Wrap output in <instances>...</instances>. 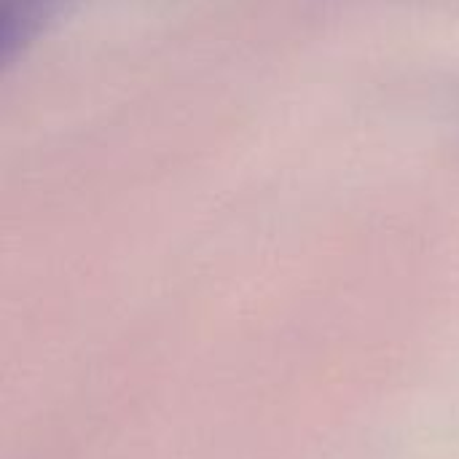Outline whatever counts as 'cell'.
<instances>
[{
  "label": "cell",
  "mask_w": 459,
  "mask_h": 459,
  "mask_svg": "<svg viewBox=\"0 0 459 459\" xmlns=\"http://www.w3.org/2000/svg\"><path fill=\"white\" fill-rule=\"evenodd\" d=\"M65 0H0V59L11 62L62 8Z\"/></svg>",
  "instance_id": "1"
}]
</instances>
